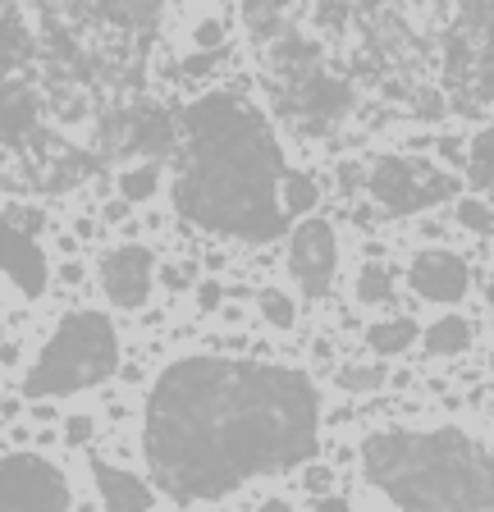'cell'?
<instances>
[{"label":"cell","mask_w":494,"mask_h":512,"mask_svg":"<svg viewBox=\"0 0 494 512\" xmlns=\"http://www.w3.org/2000/svg\"><path fill=\"white\" fill-rule=\"evenodd\" d=\"M106 19L124 23V28H147L156 14H161V0H101Z\"/></svg>","instance_id":"cell-21"},{"label":"cell","mask_w":494,"mask_h":512,"mask_svg":"<svg viewBox=\"0 0 494 512\" xmlns=\"http://www.w3.org/2000/svg\"><path fill=\"white\" fill-rule=\"evenodd\" d=\"M421 339V325L408 316H394V320H376L371 330H366V343L376 357H398V352H408L412 343Z\"/></svg>","instance_id":"cell-14"},{"label":"cell","mask_w":494,"mask_h":512,"mask_svg":"<svg viewBox=\"0 0 494 512\" xmlns=\"http://www.w3.org/2000/svg\"><path fill=\"white\" fill-rule=\"evenodd\" d=\"M408 284L417 288V298H426V302H462L472 275H467V261H462L458 252L426 247V252L412 256Z\"/></svg>","instance_id":"cell-9"},{"label":"cell","mask_w":494,"mask_h":512,"mask_svg":"<svg viewBox=\"0 0 494 512\" xmlns=\"http://www.w3.org/2000/svg\"><path fill=\"white\" fill-rule=\"evenodd\" d=\"M289 270L312 298L334 284V270H339V243H334L330 220H302L298 229H293Z\"/></svg>","instance_id":"cell-7"},{"label":"cell","mask_w":494,"mask_h":512,"mask_svg":"<svg viewBox=\"0 0 494 512\" xmlns=\"http://www.w3.org/2000/svg\"><path fill=\"white\" fill-rule=\"evenodd\" d=\"M119 366V334L101 311H74L60 320V330L46 339L42 357L33 362L23 394L28 398H69L97 389Z\"/></svg>","instance_id":"cell-4"},{"label":"cell","mask_w":494,"mask_h":512,"mask_svg":"<svg viewBox=\"0 0 494 512\" xmlns=\"http://www.w3.org/2000/svg\"><path fill=\"white\" fill-rule=\"evenodd\" d=\"M151 279H156V261H151V252L138 243L115 247V252H106V261H101V288H106V298L124 311L147 307Z\"/></svg>","instance_id":"cell-8"},{"label":"cell","mask_w":494,"mask_h":512,"mask_svg":"<svg viewBox=\"0 0 494 512\" xmlns=\"http://www.w3.org/2000/svg\"><path fill=\"white\" fill-rule=\"evenodd\" d=\"M389 293H394V275H389V266L366 261L362 275H357V298H362L366 307H380V302H389Z\"/></svg>","instance_id":"cell-22"},{"label":"cell","mask_w":494,"mask_h":512,"mask_svg":"<svg viewBox=\"0 0 494 512\" xmlns=\"http://www.w3.org/2000/svg\"><path fill=\"white\" fill-rule=\"evenodd\" d=\"M316 426L321 398L302 371L183 357L151 384L142 453L174 503H211L252 476L307 462Z\"/></svg>","instance_id":"cell-1"},{"label":"cell","mask_w":494,"mask_h":512,"mask_svg":"<svg viewBox=\"0 0 494 512\" xmlns=\"http://www.w3.org/2000/svg\"><path fill=\"white\" fill-rule=\"evenodd\" d=\"M380 384H385L380 366H344V371H339V389H353V394H371Z\"/></svg>","instance_id":"cell-23"},{"label":"cell","mask_w":494,"mask_h":512,"mask_svg":"<svg viewBox=\"0 0 494 512\" xmlns=\"http://www.w3.org/2000/svg\"><path fill=\"white\" fill-rule=\"evenodd\" d=\"M193 42L202 46V51H220V46H225V23H220V19H202V23H197V32H193Z\"/></svg>","instance_id":"cell-26"},{"label":"cell","mask_w":494,"mask_h":512,"mask_svg":"<svg viewBox=\"0 0 494 512\" xmlns=\"http://www.w3.org/2000/svg\"><path fill=\"white\" fill-rule=\"evenodd\" d=\"M257 307H261V316H266V325H275V330H293V325H298V302H293L284 288H261Z\"/></svg>","instance_id":"cell-20"},{"label":"cell","mask_w":494,"mask_h":512,"mask_svg":"<svg viewBox=\"0 0 494 512\" xmlns=\"http://www.w3.org/2000/svg\"><path fill=\"white\" fill-rule=\"evenodd\" d=\"M362 471L398 508L494 512V458L462 430H376L362 444Z\"/></svg>","instance_id":"cell-3"},{"label":"cell","mask_w":494,"mask_h":512,"mask_svg":"<svg viewBox=\"0 0 494 512\" xmlns=\"http://www.w3.org/2000/svg\"><path fill=\"white\" fill-rule=\"evenodd\" d=\"M220 298H225V288L215 284V279L197 284V307H202V311H215V307H220Z\"/></svg>","instance_id":"cell-28"},{"label":"cell","mask_w":494,"mask_h":512,"mask_svg":"<svg viewBox=\"0 0 494 512\" xmlns=\"http://www.w3.org/2000/svg\"><path fill=\"white\" fill-rule=\"evenodd\" d=\"M87 170H92V160H87V156H65V160H60V165L51 170V192L83 183V174H87Z\"/></svg>","instance_id":"cell-25"},{"label":"cell","mask_w":494,"mask_h":512,"mask_svg":"<svg viewBox=\"0 0 494 512\" xmlns=\"http://www.w3.org/2000/svg\"><path fill=\"white\" fill-rule=\"evenodd\" d=\"M124 211H129V197H124V202H115V206H106V220H124Z\"/></svg>","instance_id":"cell-32"},{"label":"cell","mask_w":494,"mask_h":512,"mask_svg":"<svg viewBox=\"0 0 494 512\" xmlns=\"http://www.w3.org/2000/svg\"><path fill=\"white\" fill-rule=\"evenodd\" d=\"M440 151H444V160H453V165H458V160H462L458 138H440Z\"/></svg>","instance_id":"cell-30"},{"label":"cell","mask_w":494,"mask_h":512,"mask_svg":"<svg viewBox=\"0 0 494 512\" xmlns=\"http://www.w3.org/2000/svg\"><path fill=\"white\" fill-rule=\"evenodd\" d=\"M298 106L316 119V124H330L348 110V87L339 78H325V74H312L307 83L298 87Z\"/></svg>","instance_id":"cell-13"},{"label":"cell","mask_w":494,"mask_h":512,"mask_svg":"<svg viewBox=\"0 0 494 512\" xmlns=\"http://www.w3.org/2000/svg\"><path fill=\"white\" fill-rule=\"evenodd\" d=\"M156 192H161V170H156V160L133 165V170L119 174V197H129V202H147Z\"/></svg>","instance_id":"cell-19"},{"label":"cell","mask_w":494,"mask_h":512,"mask_svg":"<svg viewBox=\"0 0 494 512\" xmlns=\"http://www.w3.org/2000/svg\"><path fill=\"white\" fill-rule=\"evenodd\" d=\"M316 202H321V188H316L312 174H298V170L284 174V211L307 215V211H316Z\"/></svg>","instance_id":"cell-18"},{"label":"cell","mask_w":494,"mask_h":512,"mask_svg":"<svg viewBox=\"0 0 494 512\" xmlns=\"http://www.w3.org/2000/svg\"><path fill=\"white\" fill-rule=\"evenodd\" d=\"M5 275L19 288L23 298H42L51 266H46V252L37 247V238L23 229V224L5 220Z\"/></svg>","instance_id":"cell-10"},{"label":"cell","mask_w":494,"mask_h":512,"mask_svg":"<svg viewBox=\"0 0 494 512\" xmlns=\"http://www.w3.org/2000/svg\"><path fill=\"white\" fill-rule=\"evenodd\" d=\"M170 147H174V119L161 106H138L124 119V151L156 160L170 156Z\"/></svg>","instance_id":"cell-12"},{"label":"cell","mask_w":494,"mask_h":512,"mask_svg":"<svg viewBox=\"0 0 494 512\" xmlns=\"http://www.w3.org/2000/svg\"><path fill=\"white\" fill-rule=\"evenodd\" d=\"M174 206L211 234L243 243H270L289 224L284 156L257 106L211 92L183 110Z\"/></svg>","instance_id":"cell-2"},{"label":"cell","mask_w":494,"mask_h":512,"mask_svg":"<svg viewBox=\"0 0 494 512\" xmlns=\"http://www.w3.org/2000/svg\"><path fill=\"white\" fill-rule=\"evenodd\" d=\"M92 430H97V421H92V416H74V421L65 426V439H69V444H87V439H92Z\"/></svg>","instance_id":"cell-27"},{"label":"cell","mask_w":494,"mask_h":512,"mask_svg":"<svg viewBox=\"0 0 494 512\" xmlns=\"http://www.w3.org/2000/svg\"><path fill=\"white\" fill-rule=\"evenodd\" d=\"M312 508H316V512H348V503H344V499H334V494H330V499H316Z\"/></svg>","instance_id":"cell-29"},{"label":"cell","mask_w":494,"mask_h":512,"mask_svg":"<svg viewBox=\"0 0 494 512\" xmlns=\"http://www.w3.org/2000/svg\"><path fill=\"white\" fill-rule=\"evenodd\" d=\"M69 485L42 453H10L0 467V512H65Z\"/></svg>","instance_id":"cell-6"},{"label":"cell","mask_w":494,"mask_h":512,"mask_svg":"<svg viewBox=\"0 0 494 512\" xmlns=\"http://www.w3.org/2000/svg\"><path fill=\"white\" fill-rule=\"evenodd\" d=\"M458 224L462 229H472V234H494V211L485 202H458Z\"/></svg>","instance_id":"cell-24"},{"label":"cell","mask_w":494,"mask_h":512,"mask_svg":"<svg viewBox=\"0 0 494 512\" xmlns=\"http://www.w3.org/2000/svg\"><path fill=\"white\" fill-rule=\"evenodd\" d=\"M325 485H330V471H321V467H316L312 476H307V490L316 494V490H325Z\"/></svg>","instance_id":"cell-31"},{"label":"cell","mask_w":494,"mask_h":512,"mask_svg":"<svg viewBox=\"0 0 494 512\" xmlns=\"http://www.w3.org/2000/svg\"><path fill=\"white\" fill-rule=\"evenodd\" d=\"M339 179H344V188H357V183H362V174H357L353 165H344V170H339Z\"/></svg>","instance_id":"cell-33"},{"label":"cell","mask_w":494,"mask_h":512,"mask_svg":"<svg viewBox=\"0 0 494 512\" xmlns=\"http://www.w3.org/2000/svg\"><path fill=\"white\" fill-rule=\"evenodd\" d=\"M92 480H97L106 508L115 512H151L156 508V490L133 471H119L115 462H92Z\"/></svg>","instance_id":"cell-11"},{"label":"cell","mask_w":494,"mask_h":512,"mask_svg":"<svg viewBox=\"0 0 494 512\" xmlns=\"http://www.w3.org/2000/svg\"><path fill=\"white\" fill-rule=\"evenodd\" d=\"M467 343H472V325L462 316H440L426 330V352H435V357H458V352H467Z\"/></svg>","instance_id":"cell-16"},{"label":"cell","mask_w":494,"mask_h":512,"mask_svg":"<svg viewBox=\"0 0 494 512\" xmlns=\"http://www.w3.org/2000/svg\"><path fill=\"white\" fill-rule=\"evenodd\" d=\"M490 362H494V357H490Z\"/></svg>","instance_id":"cell-34"},{"label":"cell","mask_w":494,"mask_h":512,"mask_svg":"<svg viewBox=\"0 0 494 512\" xmlns=\"http://www.w3.org/2000/svg\"><path fill=\"white\" fill-rule=\"evenodd\" d=\"M366 188H371V197L389 215H417L458 197V179H449V174L426 165V160H408V156H385L371 170Z\"/></svg>","instance_id":"cell-5"},{"label":"cell","mask_w":494,"mask_h":512,"mask_svg":"<svg viewBox=\"0 0 494 512\" xmlns=\"http://www.w3.org/2000/svg\"><path fill=\"white\" fill-rule=\"evenodd\" d=\"M37 119V96L28 92V87H5V124H0V133H5V147H19V138L33 128Z\"/></svg>","instance_id":"cell-15"},{"label":"cell","mask_w":494,"mask_h":512,"mask_svg":"<svg viewBox=\"0 0 494 512\" xmlns=\"http://www.w3.org/2000/svg\"><path fill=\"white\" fill-rule=\"evenodd\" d=\"M467 183L472 188H494V124L481 128L467 151Z\"/></svg>","instance_id":"cell-17"}]
</instances>
